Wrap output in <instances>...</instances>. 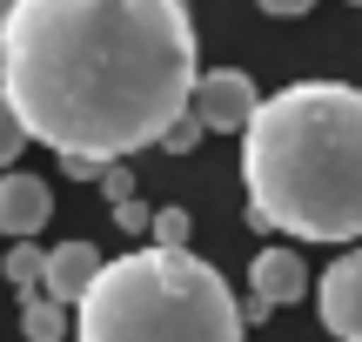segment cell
Returning a JSON list of instances; mask_svg holds the SVG:
<instances>
[{"instance_id": "cell-9", "label": "cell", "mask_w": 362, "mask_h": 342, "mask_svg": "<svg viewBox=\"0 0 362 342\" xmlns=\"http://www.w3.org/2000/svg\"><path fill=\"white\" fill-rule=\"evenodd\" d=\"M21 329H27V342H61L74 329V309H61L47 289H27L21 295Z\"/></svg>"}, {"instance_id": "cell-20", "label": "cell", "mask_w": 362, "mask_h": 342, "mask_svg": "<svg viewBox=\"0 0 362 342\" xmlns=\"http://www.w3.org/2000/svg\"><path fill=\"white\" fill-rule=\"evenodd\" d=\"M356 7H362V0H356Z\"/></svg>"}, {"instance_id": "cell-17", "label": "cell", "mask_w": 362, "mask_h": 342, "mask_svg": "<svg viewBox=\"0 0 362 342\" xmlns=\"http://www.w3.org/2000/svg\"><path fill=\"white\" fill-rule=\"evenodd\" d=\"M242 316H248V329H255V322H269V316H275V309H269V302H262V295H248V302H242Z\"/></svg>"}, {"instance_id": "cell-14", "label": "cell", "mask_w": 362, "mask_h": 342, "mask_svg": "<svg viewBox=\"0 0 362 342\" xmlns=\"http://www.w3.org/2000/svg\"><path fill=\"white\" fill-rule=\"evenodd\" d=\"M101 188H107V201H134V175H128V161H115V168L101 175Z\"/></svg>"}, {"instance_id": "cell-6", "label": "cell", "mask_w": 362, "mask_h": 342, "mask_svg": "<svg viewBox=\"0 0 362 342\" xmlns=\"http://www.w3.org/2000/svg\"><path fill=\"white\" fill-rule=\"evenodd\" d=\"M101 249L94 242H61V249H47V295L61 309H81L88 302V289L101 282Z\"/></svg>"}, {"instance_id": "cell-16", "label": "cell", "mask_w": 362, "mask_h": 342, "mask_svg": "<svg viewBox=\"0 0 362 342\" xmlns=\"http://www.w3.org/2000/svg\"><path fill=\"white\" fill-rule=\"evenodd\" d=\"M262 13H275V20H296V13H309L315 0H255Z\"/></svg>"}, {"instance_id": "cell-18", "label": "cell", "mask_w": 362, "mask_h": 342, "mask_svg": "<svg viewBox=\"0 0 362 342\" xmlns=\"http://www.w3.org/2000/svg\"><path fill=\"white\" fill-rule=\"evenodd\" d=\"M13 7H21V0H0V34H7V20H13Z\"/></svg>"}, {"instance_id": "cell-1", "label": "cell", "mask_w": 362, "mask_h": 342, "mask_svg": "<svg viewBox=\"0 0 362 342\" xmlns=\"http://www.w3.org/2000/svg\"><path fill=\"white\" fill-rule=\"evenodd\" d=\"M0 40V88L27 141L54 148L74 182H101L194 114L202 34L188 0H21Z\"/></svg>"}, {"instance_id": "cell-8", "label": "cell", "mask_w": 362, "mask_h": 342, "mask_svg": "<svg viewBox=\"0 0 362 342\" xmlns=\"http://www.w3.org/2000/svg\"><path fill=\"white\" fill-rule=\"evenodd\" d=\"M248 295H262L269 309L302 302L309 295V269H302V249H262L248 262Z\"/></svg>"}, {"instance_id": "cell-15", "label": "cell", "mask_w": 362, "mask_h": 342, "mask_svg": "<svg viewBox=\"0 0 362 342\" xmlns=\"http://www.w3.org/2000/svg\"><path fill=\"white\" fill-rule=\"evenodd\" d=\"M115 222H121V228H134V235H141V228H155V215H148L141 201H115Z\"/></svg>"}, {"instance_id": "cell-19", "label": "cell", "mask_w": 362, "mask_h": 342, "mask_svg": "<svg viewBox=\"0 0 362 342\" xmlns=\"http://www.w3.org/2000/svg\"><path fill=\"white\" fill-rule=\"evenodd\" d=\"M0 74H7V40H0Z\"/></svg>"}, {"instance_id": "cell-10", "label": "cell", "mask_w": 362, "mask_h": 342, "mask_svg": "<svg viewBox=\"0 0 362 342\" xmlns=\"http://www.w3.org/2000/svg\"><path fill=\"white\" fill-rule=\"evenodd\" d=\"M7 282H13V289H47V249H27V242H21V249H7Z\"/></svg>"}, {"instance_id": "cell-5", "label": "cell", "mask_w": 362, "mask_h": 342, "mask_svg": "<svg viewBox=\"0 0 362 342\" xmlns=\"http://www.w3.org/2000/svg\"><path fill=\"white\" fill-rule=\"evenodd\" d=\"M315 309H322V329L336 342H362V249L336 255L315 282Z\"/></svg>"}, {"instance_id": "cell-2", "label": "cell", "mask_w": 362, "mask_h": 342, "mask_svg": "<svg viewBox=\"0 0 362 342\" xmlns=\"http://www.w3.org/2000/svg\"><path fill=\"white\" fill-rule=\"evenodd\" d=\"M248 222L288 242L362 235V88L296 81L242 134Z\"/></svg>"}, {"instance_id": "cell-3", "label": "cell", "mask_w": 362, "mask_h": 342, "mask_svg": "<svg viewBox=\"0 0 362 342\" xmlns=\"http://www.w3.org/2000/svg\"><path fill=\"white\" fill-rule=\"evenodd\" d=\"M248 316L202 255L128 249L74 309V342H242Z\"/></svg>"}, {"instance_id": "cell-13", "label": "cell", "mask_w": 362, "mask_h": 342, "mask_svg": "<svg viewBox=\"0 0 362 342\" xmlns=\"http://www.w3.org/2000/svg\"><path fill=\"white\" fill-rule=\"evenodd\" d=\"M202 134H208L202 121H194V114H181L175 128H168V141H161V148H168V155H188V148H202Z\"/></svg>"}, {"instance_id": "cell-12", "label": "cell", "mask_w": 362, "mask_h": 342, "mask_svg": "<svg viewBox=\"0 0 362 342\" xmlns=\"http://www.w3.org/2000/svg\"><path fill=\"white\" fill-rule=\"evenodd\" d=\"M27 148V128H21V114H13V101H7V88H0V175H7V161Z\"/></svg>"}, {"instance_id": "cell-11", "label": "cell", "mask_w": 362, "mask_h": 342, "mask_svg": "<svg viewBox=\"0 0 362 342\" xmlns=\"http://www.w3.org/2000/svg\"><path fill=\"white\" fill-rule=\"evenodd\" d=\"M188 235H194L188 208H161V215H155V249H168V255H188Z\"/></svg>"}, {"instance_id": "cell-7", "label": "cell", "mask_w": 362, "mask_h": 342, "mask_svg": "<svg viewBox=\"0 0 362 342\" xmlns=\"http://www.w3.org/2000/svg\"><path fill=\"white\" fill-rule=\"evenodd\" d=\"M47 215H54V195L40 175H0V235L27 242L47 228Z\"/></svg>"}, {"instance_id": "cell-4", "label": "cell", "mask_w": 362, "mask_h": 342, "mask_svg": "<svg viewBox=\"0 0 362 342\" xmlns=\"http://www.w3.org/2000/svg\"><path fill=\"white\" fill-rule=\"evenodd\" d=\"M262 101H269V94H255V81H248L242 67H208L202 88H194V121H202L208 134H248V121L262 114Z\"/></svg>"}]
</instances>
